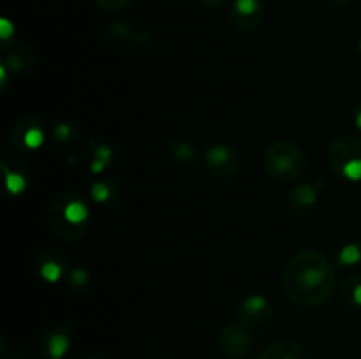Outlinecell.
<instances>
[{"label":"cell","mask_w":361,"mask_h":359,"mask_svg":"<svg viewBox=\"0 0 361 359\" xmlns=\"http://www.w3.org/2000/svg\"><path fill=\"white\" fill-rule=\"evenodd\" d=\"M48 225L66 243L80 241L90 225V208L81 194L66 192L53 199L48 210Z\"/></svg>","instance_id":"cell-2"},{"label":"cell","mask_w":361,"mask_h":359,"mask_svg":"<svg viewBox=\"0 0 361 359\" xmlns=\"http://www.w3.org/2000/svg\"><path fill=\"white\" fill-rule=\"evenodd\" d=\"M67 287L76 294H85L90 285V273L83 267H71L66 275Z\"/></svg>","instance_id":"cell-22"},{"label":"cell","mask_w":361,"mask_h":359,"mask_svg":"<svg viewBox=\"0 0 361 359\" xmlns=\"http://www.w3.org/2000/svg\"><path fill=\"white\" fill-rule=\"evenodd\" d=\"M254 338L250 336V331L240 326L238 322L226 324L219 333V347L222 354L231 359H245L254 351Z\"/></svg>","instance_id":"cell-9"},{"label":"cell","mask_w":361,"mask_h":359,"mask_svg":"<svg viewBox=\"0 0 361 359\" xmlns=\"http://www.w3.org/2000/svg\"><path fill=\"white\" fill-rule=\"evenodd\" d=\"M324 189H326V185L323 182L302 183L296 189H293L288 199V208L293 217L302 218V220L303 218H309L316 211L317 204H319V197Z\"/></svg>","instance_id":"cell-10"},{"label":"cell","mask_w":361,"mask_h":359,"mask_svg":"<svg viewBox=\"0 0 361 359\" xmlns=\"http://www.w3.org/2000/svg\"><path fill=\"white\" fill-rule=\"evenodd\" d=\"M94 2L106 13H120V11L127 9L134 0H94Z\"/></svg>","instance_id":"cell-24"},{"label":"cell","mask_w":361,"mask_h":359,"mask_svg":"<svg viewBox=\"0 0 361 359\" xmlns=\"http://www.w3.org/2000/svg\"><path fill=\"white\" fill-rule=\"evenodd\" d=\"M334 175L348 182H361V137L344 134L335 137L326 151Z\"/></svg>","instance_id":"cell-4"},{"label":"cell","mask_w":361,"mask_h":359,"mask_svg":"<svg viewBox=\"0 0 361 359\" xmlns=\"http://www.w3.org/2000/svg\"><path fill=\"white\" fill-rule=\"evenodd\" d=\"M282 291L295 305L319 306L334 296L337 273L323 252L303 248L293 253L282 270Z\"/></svg>","instance_id":"cell-1"},{"label":"cell","mask_w":361,"mask_h":359,"mask_svg":"<svg viewBox=\"0 0 361 359\" xmlns=\"http://www.w3.org/2000/svg\"><path fill=\"white\" fill-rule=\"evenodd\" d=\"M168 155L178 164H189L196 158V146L185 137H175L169 141Z\"/></svg>","instance_id":"cell-18"},{"label":"cell","mask_w":361,"mask_h":359,"mask_svg":"<svg viewBox=\"0 0 361 359\" xmlns=\"http://www.w3.org/2000/svg\"><path fill=\"white\" fill-rule=\"evenodd\" d=\"M39 62V55L32 46L16 44L4 58V67L13 73L25 74L34 69Z\"/></svg>","instance_id":"cell-14"},{"label":"cell","mask_w":361,"mask_h":359,"mask_svg":"<svg viewBox=\"0 0 361 359\" xmlns=\"http://www.w3.org/2000/svg\"><path fill=\"white\" fill-rule=\"evenodd\" d=\"M353 120H355L356 127L361 130V101L355 106V109H353Z\"/></svg>","instance_id":"cell-25"},{"label":"cell","mask_w":361,"mask_h":359,"mask_svg":"<svg viewBox=\"0 0 361 359\" xmlns=\"http://www.w3.org/2000/svg\"><path fill=\"white\" fill-rule=\"evenodd\" d=\"M4 180H6V192L9 196H21L27 192L30 185V169L23 160L16 157H7L2 160Z\"/></svg>","instance_id":"cell-13"},{"label":"cell","mask_w":361,"mask_h":359,"mask_svg":"<svg viewBox=\"0 0 361 359\" xmlns=\"http://www.w3.org/2000/svg\"><path fill=\"white\" fill-rule=\"evenodd\" d=\"M200 2H203L207 7H221L226 0H200Z\"/></svg>","instance_id":"cell-26"},{"label":"cell","mask_w":361,"mask_h":359,"mask_svg":"<svg viewBox=\"0 0 361 359\" xmlns=\"http://www.w3.org/2000/svg\"><path fill=\"white\" fill-rule=\"evenodd\" d=\"M73 324H55L39 334L37 352L44 359H62L73 345Z\"/></svg>","instance_id":"cell-8"},{"label":"cell","mask_w":361,"mask_h":359,"mask_svg":"<svg viewBox=\"0 0 361 359\" xmlns=\"http://www.w3.org/2000/svg\"><path fill=\"white\" fill-rule=\"evenodd\" d=\"M148 359H164V358H159V355H154V358H148Z\"/></svg>","instance_id":"cell-28"},{"label":"cell","mask_w":361,"mask_h":359,"mask_svg":"<svg viewBox=\"0 0 361 359\" xmlns=\"http://www.w3.org/2000/svg\"><path fill=\"white\" fill-rule=\"evenodd\" d=\"M129 42H137L140 44V34L133 30V27L123 21H116V23L108 25L102 32V44L108 48H122Z\"/></svg>","instance_id":"cell-16"},{"label":"cell","mask_w":361,"mask_h":359,"mask_svg":"<svg viewBox=\"0 0 361 359\" xmlns=\"http://www.w3.org/2000/svg\"><path fill=\"white\" fill-rule=\"evenodd\" d=\"M120 194L122 190L115 180H97L90 187V197L94 199V203L102 204V206L115 204L120 199Z\"/></svg>","instance_id":"cell-17"},{"label":"cell","mask_w":361,"mask_h":359,"mask_svg":"<svg viewBox=\"0 0 361 359\" xmlns=\"http://www.w3.org/2000/svg\"><path fill=\"white\" fill-rule=\"evenodd\" d=\"M338 2H349V0H338Z\"/></svg>","instance_id":"cell-29"},{"label":"cell","mask_w":361,"mask_h":359,"mask_svg":"<svg viewBox=\"0 0 361 359\" xmlns=\"http://www.w3.org/2000/svg\"><path fill=\"white\" fill-rule=\"evenodd\" d=\"M257 359H312V355L303 345L296 341L281 340L264 347Z\"/></svg>","instance_id":"cell-15"},{"label":"cell","mask_w":361,"mask_h":359,"mask_svg":"<svg viewBox=\"0 0 361 359\" xmlns=\"http://www.w3.org/2000/svg\"><path fill=\"white\" fill-rule=\"evenodd\" d=\"M53 136H55V139L60 141V143H74V141H78V137H80V130H78V127L73 125V123L62 122L56 123V125L53 127Z\"/></svg>","instance_id":"cell-23"},{"label":"cell","mask_w":361,"mask_h":359,"mask_svg":"<svg viewBox=\"0 0 361 359\" xmlns=\"http://www.w3.org/2000/svg\"><path fill=\"white\" fill-rule=\"evenodd\" d=\"M32 266H34L37 277L42 278L44 282H49V284H56L59 280H62L67 271L71 270L67 266L66 257L51 248L41 250V252L35 253Z\"/></svg>","instance_id":"cell-12"},{"label":"cell","mask_w":361,"mask_h":359,"mask_svg":"<svg viewBox=\"0 0 361 359\" xmlns=\"http://www.w3.org/2000/svg\"><path fill=\"white\" fill-rule=\"evenodd\" d=\"M203 162L210 175L215 178L229 180L236 176L242 169V157L233 146L224 143L214 144L203 155Z\"/></svg>","instance_id":"cell-7"},{"label":"cell","mask_w":361,"mask_h":359,"mask_svg":"<svg viewBox=\"0 0 361 359\" xmlns=\"http://www.w3.org/2000/svg\"><path fill=\"white\" fill-rule=\"evenodd\" d=\"M264 169L268 176L279 183H291L307 172V155L298 144L277 139L264 151Z\"/></svg>","instance_id":"cell-3"},{"label":"cell","mask_w":361,"mask_h":359,"mask_svg":"<svg viewBox=\"0 0 361 359\" xmlns=\"http://www.w3.org/2000/svg\"><path fill=\"white\" fill-rule=\"evenodd\" d=\"M264 7L259 0H235L229 9V23L238 32H250L263 23Z\"/></svg>","instance_id":"cell-11"},{"label":"cell","mask_w":361,"mask_h":359,"mask_svg":"<svg viewBox=\"0 0 361 359\" xmlns=\"http://www.w3.org/2000/svg\"><path fill=\"white\" fill-rule=\"evenodd\" d=\"M7 137L18 151H35L44 143V125L37 116L23 115L11 123Z\"/></svg>","instance_id":"cell-5"},{"label":"cell","mask_w":361,"mask_h":359,"mask_svg":"<svg viewBox=\"0 0 361 359\" xmlns=\"http://www.w3.org/2000/svg\"><path fill=\"white\" fill-rule=\"evenodd\" d=\"M90 151H92V172H101L102 169L108 168L113 160V150L109 146H106L104 143H97V141H92L90 143Z\"/></svg>","instance_id":"cell-20"},{"label":"cell","mask_w":361,"mask_h":359,"mask_svg":"<svg viewBox=\"0 0 361 359\" xmlns=\"http://www.w3.org/2000/svg\"><path fill=\"white\" fill-rule=\"evenodd\" d=\"M360 53H361V39H360Z\"/></svg>","instance_id":"cell-30"},{"label":"cell","mask_w":361,"mask_h":359,"mask_svg":"<svg viewBox=\"0 0 361 359\" xmlns=\"http://www.w3.org/2000/svg\"><path fill=\"white\" fill-rule=\"evenodd\" d=\"M274 319V306L263 294L247 296L236 308V322L247 331H259Z\"/></svg>","instance_id":"cell-6"},{"label":"cell","mask_w":361,"mask_h":359,"mask_svg":"<svg viewBox=\"0 0 361 359\" xmlns=\"http://www.w3.org/2000/svg\"><path fill=\"white\" fill-rule=\"evenodd\" d=\"M337 263L341 266H356L361 263V246L355 241L342 243L337 248Z\"/></svg>","instance_id":"cell-21"},{"label":"cell","mask_w":361,"mask_h":359,"mask_svg":"<svg viewBox=\"0 0 361 359\" xmlns=\"http://www.w3.org/2000/svg\"><path fill=\"white\" fill-rule=\"evenodd\" d=\"M341 298L351 308L361 310V277L353 275L348 277L341 285Z\"/></svg>","instance_id":"cell-19"},{"label":"cell","mask_w":361,"mask_h":359,"mask_svg":"<svg viewBox=\"0 0 361 359\" xmlns=\"http://www.w3.org/2000/svg\"><path fill=\"white\" fill-rule=\"evenodd\" d=\"M85 359H108V358H104V355H99V354H92V355H88V358H85Z\"/></svg>","instance_id":"cell-27"}]
</instances>
